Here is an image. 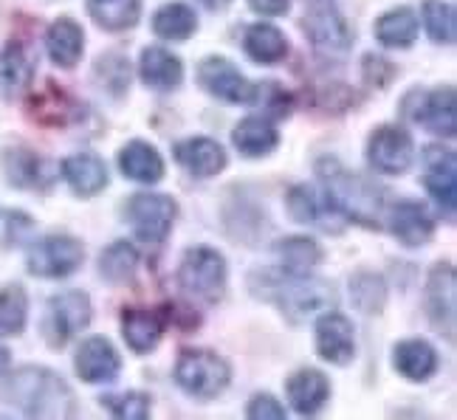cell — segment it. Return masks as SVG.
<instances>
[{
	"label": "cell",
	"mask_w": 457,
	"mask_h": 420,
	"mask_svg": "<svg viewBox=\"0 0 457 420\" xmlns=\"http://www.w3.org/2000/svg\"><path fill=\"white\" fill-rule=\"evenodd\" d=\"M6 404L29 417H71L77 412L74 392L62 375L46 366H21L4 381Z\"/></svg>",
	"instance_id": "obj_1"
},
{
	"label": "cell",
	"mask_w": 457,
	"mask_h": 420,
	"mask_svg": "<svg viewBox=\"0 0 457 420\" xmlns=\"http://www.w3.org/2000/svg\"><path fill=\"white\" fill-rule=\"evenodd\" d=\"M269 300H274L291 322H308L320 319L322 313L337 310V288L328 279H320L313 274L305 276H277L269 283Z\"/></svg>",
	"instance_id": "obj_2"
},
{
	"label": "cell",
	"mask_w": 457,
	"mask_h": 420,
	"mask_svg": "<svg viewBox=\"0 0 457 420\" xmlns=\"http://www.w3.org/2000/svg\"><path fill=\"white\" fill-rule=\"evenodd\" d=\"M320 175H322V186L330 192V198L339 203V209L347 215V220H361V223H373L381 198L376 184H370L361 172H350L339 161L325 159L320 161Z\"/></svg>",
	"instance_id": "obj_3"
},
{
	"label": "cell",
	"mask_w": 457,
	"mask_h": 420,
	"mask_svg": "<svg viewBox=\"0 0 457 420\" xmlns=\"http://www.w3.org/2000/svg\"><path fill=\"white\" fill-rule=\"evenodd\" d=\"M232 370L212 350H184L175 364V383L192 398L209 400L228 387Z\"/></svg>",
	"instance_id": "obj_4"
},
{
	"label": "cell",
	"mask_w": 457,
	"mask_h": 420,
	"mask_svg": "<svg viewBox=\"0 0 457 420\" xmlns=\"http://www.w3.org/2000/svg\"><path fill=\"white\" fill-rule=\"evenodd\" d=\"M181 288L204 302H218L226 291V259L209 246L189 249L179 268Z\"/></svg>",
	"instance_id": "obj_5"
},
{
	"label": "cell",
	"mask_w": 457,
	"mask_h": 420,
	"mask_svg": "<svg viewBox=\"0 0 457 420\" xmlns=\"http://www.w3.org/2000/svg\"><path fill=\"white\" fill-rule=\"evenodd\" d=\"M175 215H179V206L162 192H138L125 206V218L133 235L142 243H150V246H158L170 237Z\"/></svg>",
	"instance_id": "obj_6"
},
{
	"label": "cell",
	"mask_w": 457,
	"mask_h": 420,
	"mask_svg": "<svg viewBox=\"0 0 457 420\" xmlns=\"http://www.w3.org/2000/svg\"><path fill=\"white\" fill-rule=\"evenodd\" d=\"M87 325H91V300H87V293L65 291L48 300L43 336L51 347H65Z\"/></svg>",
	"instance_id": "obj_7"
},
{
	"label": "cell",
	"mask_w": 457,
	"mask_h": 420,
	"mask_svg": "<svg viewBox=\"0 0 457 420\" xmlns=\"http://www.w3.org/2000/svg\"><path fill=\"white\" fill-rule=\"evenodd\" d=\"M288 212L296 223L316 226V229H322L328 235H339L350 223L339 203L330 198V192L325 186L320 189L311 184H296L288 192Z\"/></svg>",
	"instance_id": "obj_8"
},
{
	"label": "cell",
	"mask_w": 457,
	"mask_h": 420,
	"mask_svg": "<svg viewBox=\"0 0 457 420\" xmlns=\"http://www.w3.org/2000/svg\"><path fill=\"white\" fill-rule=\"evenodd\" d=\"M85 259V249L77 237L68 235H48L37 240L26 254V266L34 276L43 279H62L71 276Z\"/></svg>",
	"instance_id": "obj_9"
},
{
	"label": "cell",
	"mask_w": 457,
	"mask_h": 420,
	"mask_svg": "<svg viewBox=\"0 0 457 420\" xmlns=\"http://www.w3.org/2000/svg\"><path fill=\"white\" fill-rule=\"evenodd\" d=\"M303 29L311 43L322 51L342 54V51L353 45V29H350L347 17L333 0H305Z\"/></svg>",
	"instance_id": "obj_10"
},
{
	"label": "cell",
	"mask_w": 457,
	"mask_h": 420,
	"mask_svg": "<svg viewBox=\"0 0 457 420\" xmlns=\"http://www.w3.org/2000/svg\"><path fill=\"white\" fill-rule=\"evenodd\" d=\"M403 116L415 125H424L435 136H454L457 111H454V87H437V91H412L403 99Z\"/></svg>",
	"instance_id": "obj_11"
},
{
	"label": "cell",
	"mask_w": 457,
	"mask_h": 420,
	"mask_svg": "<svg viewBox=\"0 0 457 420\" xmlns=\"http://www.w3.org/2000/svg\"><path fill=\"white\" fill-rule=\"evenodd\" d=\"M367 159L373 169L384 175H401L407 172L415 159L412 136L398 125H381L367 142Z\"/></svg>",
	"instance_id": "obj_12"
},
{
	"label": "cell",
	"mask_w": 457,
	"mask_h": 420,
	"mask_svg": "<svg viewBox=\"0 0 457 420\" xmlns=\"http://www.w3.org/2000/svg\"><path fill=\"white\" fill-rule=\"evenodd\" d=\"M198 82L206 94L232 104H252L257 85L245 79L226 57H206L198 65Z\"/></svg>",
	"instance_id": "obj_13"
},
{
	"label": "cell",
	"mask_w": 457,
	"mask_h": 420,
	"mask_svg": "<svg viewBox=\"0 0 457 420\" xmlns=\"http://www.w3.org/2000/svg\"><path fill=\"white\" fill-rule=\"evenodd\" d=\"M427 310L432 325L454 342V317H457V276L452 262H437L427 279Z\"/></svg>",
	"instance_id": "obj_14"
},
{
	"label": "cell",
	"mask_w": 457,
	"mask_h": 420,
	"mask_svg": "<svg viewBox=\"0 0 457 420\" xmlns=\"http://www.w3.org/2000/svg\"><path fill=\"white\" fill-rule=\"evenodd\" d=\"M316 353L325 361L347 366L356 356V336H353V322L337 310H328L316 322Z\"/></svg>",
	"instance_id": "obj_15"
},
{
	"label": "cell",
	"mask_w": 457,
	"mask_h": 420,
	"mask_svg": "<svg viewBox=\"0 0 457 420\" xmlns=\"http://www.w3.org/2000/svg\"><path fill=\"white\" fill-rule=\"evenodd\" d=\"M29 116L43 128H68L82 116V104L57 82L48 79L37 94H31Z\"/></svg>",
	"instance_id": "obj_16"
},
{
	"label": "cell",
	"mask_w": 457,
	"mask_h": 420,
	"mask_svg": "<svg viewBox=\"0 0 457 420\" xmlns=\"http://www.w3.org/2000/svg\"><path fill=\"white\" fill-rule=\"evenodd\" d=\"M424 184L437 206L452 218L457 198V161L454 152L444 147H427L424 152Z\"/></svg>",
	"instance_id": "obj_17"
},
{
	"label": "cell",
	"mask_w": 457,
	"mask_h": 420,
	"mask_svg": "<svg viewBox=\"0 0 457 420\" xmlns=\"http://www.w3.org/2000/svg\"><path fill=\"white\" fill-rule=\"evenodd\" d=\"M119 370H121V358L116 353V347L102 339V336H94V339H85L77 350V373L82 381L87 383H111L119 378Z\"/></svg>",
	"instance_id": "obj_18"
},
{
	"label": "cell",
	"mask_w": 457,
	"mask_h": 420,
	"mask_svg": "<svg viewBox=\"0 0 457 420\" xmlns=\"http://www.w3.org/2000/svg\"><path fill=\"white\" fill-rule=\"evenodd\" d=\"M175 161H179L192 178H215V175L226 167V152L215 142V138L195 136V138H184V142L175 144Z\"/></svg>",
	"instance_id": "obj_19"
},
{
	"label": "cell",
	"mask_w": 457,
	"mask_h": 420,
	"mask_svg": "<svg viewBox=\"0 0 457 420\" xmlns=\"http://www.w3.org/2000/svg\"><path fill=\"white\" fill-rule=\"evenodd\" d=\"M390 232L398 237L403 246H427L429 237L435 235V220L427 212V206L415 201H398L390 209Z\"/></svg>",
	"instance_id": "obj_20"
},
{
	"label": "cell",
	"mask_w": 457,
	"mask_h": 420,
	"mask_svg": "<svg viewBox=\"0 0 457 420\" xmlns=\"http://www.w3.org/2000/svg\"><path fill=\"white\" fill-rule=\"evenodd\" d=\"M138 77L153 91H175L184 79V65L172 51L150 45L142 51V60H138Z\"/></svg>",
	"instance_id": "obj_21"
},
{
	"label": "cell",
	"mask_w": 457,
	"mask_h": 420,
	"mask_svg": "<svg viewBox=\"0 0 457 420\" xmlns=\"http://www.w3.org/2000/svg\"><path fill=\"white\" fill-rule=\"evenodd\" d=\"M62 178L79 198H91L108 186V167L91 152H77L62 161Z\"/></svg>",
	"instance_id": "obj_22"
},
{
	"label": "cell",
	"mask_w": 457,
	"mask_h": 420,
	"mask_svg": "<svg viewBox=\"0 0 457 420\" xmlns=\"http://www.w3.org/2000/svg\"><path fill=\"white\" fill-rule=\"evenodd\" d=\"M288 400L296 415H316L330 398V381L325 378V373L320 370H296L288 383Z\"/></svg>",
	"instance_id": "obj_23"
},
{
	"label": "cell",
	"mask_w": 457,
	"mask_h": 420,
	"mask_svg": "<svg viewBox=\"0 0 457 420\" xmlns=\"http://www.w3.org/2000/svg\"><path fill=\"white\" fill-rule=\"evenodd\" d=\"M121 334L133 353H150L164 336V319L150 308H128L121 313Z\"/></svg>",
	"instance_id": "obj_24"
},
{
	"label": "cell",
	"mask_w": 457,
	"mask_h": 420,
	"mask_svg": "<svg viewBox=\"0 0 457 420\" xmlns=\"http://www.w3.org/2000/svg\"><path fill=\"white\" fill-rule=\"evenodd\" d=\"M34 79V62L31 54L23 43H9L6 48H0V96L14 99L23 91H29V85Z\"/></svg>",
	"instance_id": "obj_25"
},
{
	"label": "cell",
	"mask_w": 457,
	"mask_h": 420,
	"mask_svg": "<svg viewBox=\"0 0 457 420\" xmlns=\"http://www.w3.org/2000/svg\"><path fill=\"white\" fill-rule=\"evenodd\" d=\"M46 48H48V57L54 60V65L60 68H74L85 51V34L82 26L71 17H60L48 26L46 34Z\"/></svg>",
	"instance_id": "obj_26"
},
{
	"label": "cell",
	"mask_w": 457,
	"mask_h": 420,
	"mask_svg": "<svg viewBox=\"0 0 457 420\" xmlns=\"http://www.w3.org/2000/svg\"><path fill=\"white\" fill-rule=\"evenodd\" d=\"M119 169L138 184H158L164 178V159L147 142H130L119 152Z\"/></svg>",
	"instance_id": "obj_27"
},
{
	"label": "cell",
	"mask_w": 457,
	"mask_h": 420,
	"mask_svg": "<svg viewBox=\"0 0 457 420\" xmlns=\"http://www.w3.org/2000/svg\"><path fill=\"white\" fill-rule=\"evenodd\" d=\"M393 366L407 381H427L437 373V353L424 339H407L395 344Z\"/></svg>",
	"instance_id": "obj_28"
},
{
	"label": "cell",
	"mask_w": 457,
	"mask_h": 420,
	"mask_svg": "<svg viewBox=\"0 0 457 420\" xmlns=\"http://www.w3.org/2000/svg\"><path fill=\"white\" fill-rule=\"evenodd\" d=\"M232 142L245 159H262L279 144V133L266 116H249L235 128Z\"/></svg>",
	"instance_id": "obj_29"
},
{
	"label": "cell",
	"mask_w": 457,
	"mask_h": 420,
	"mask_svg": "<svg viewBox=\"0 0 457 420\" xmlns=\"http://www.w3.org/2000/svg\"><path fill=\"white\" fill-rule=\"evenodd\" d=\"M243 48L254 62L262 65H277L283 62L288 54V40L286 34L279 31L271 23H254L245 29V37H243Z\"/></svg>",
	"instance_id": "obj_30"
},
{
	"label": "cell",
	"mask_w": 457,
	"mask_h": 420,
	"mask_svg": "<svg viewBox=\"0 0 457 420\" xmlns=\"http://www.w3.org/2000/svg\"><path fill=\"white\" fill-rule=\"evenodd\" d=\"M277 262L286 276H305L320 266L322 251L311 237H286L277 243Z\"/></svg>",
	"instance_id": "obj_31"
},
{
	"label": "cell",
	"mask_w": 457,
	"mask_h": 420,
	"mask_svg": "<svg viewBox=\"0 0 457 420\" xmlns=\"http://www.w3.org/2000/svg\"><path fill=\"white\" fill-rule=\"evenodd\" d=\"M418 37V17L410 6L390 9L378 17L376 40L384 48H410Z\"/></svg>",
	"instance_id": "obj_32"
},
{
	"label": "cell",
	"mask_w": 457,
	"mask_h": 420,
	"mask_svg": "<svg viewBox=\"0 0 457 420\" xmlns=\"http://www.w3.org/2000/svg\"><path fill=\"white\" fill-rule=\"evenodd\" d=\"M87 14L104 31H128L138 23L142 0H87Z\"/></svg>",
	"instance_id": "obj_33"
},
{
	"label": "cell",
	"mask_w": 457,
	"mask_h": 420,
	"mask_svg": "<svg viewBox=\"0 0 457 420\" xmlns=\"http://www.w3.org/2000/svg\"><path fill=\"white\" fill-rule=\"evenodd\" d=\"M195 29H198L195 12L187 4H167L153 17V31H155V37H162V40L184 43L195 34Z\"/></svg>",
	"instance_id": "obj_34"
},
{
	"label": "cell",
	"mask_w": 457,
	"mask_h": 420,
	"mask_svg": "<svg viewBox=\"0 0 457 420\" xmlns=\"http://www.w3.org/2000/svg\"><path fill=\"white\" fill-rule=\"evenodd\" d=\"M43 161L37 152L26 147H12L4 152V172L6 181L17 189H34L43 184Z\"/></svg>",
	"instance_id": "obj_35"
},
{
	"label": "cell",
	"mask_w": 457,
	"mask_h": 420,
	"mask_svg": "<svg viewBox=\"0 0 457 420\" xmlns=\"http://www.w3.org/2000/svg\"><path fill=\"white\" fill-rule=\"evenodd\" d=\"M136 266H138V251L128 240H116L99 254V274L104 279H111V283H128L136 274Z\"/></svg>",
	"instance_id": "obj_36"
},
{
	"label": "cell",
	"mask_w": 457,
	"mask_h": 420,
	"mask_svg": "<svg viewBox=\"0 0 457 420\" xmlns=\"http://www.w3.org/2000/svg\"><path fill=\"white\" fill-rule=\"evenodd\" d=\"M29 319V296L21 285H6L0 291V336L23 334Z\"/></svg>",
	"instance_id": "obj_37"
},
{
	"label": "cell",
	"mask_w": 457,
	"mask_h": 420,
	"mask_svg": "<svg viewBox=\"0 0 457 420\" xmlns=\"http://www.w3.org/2000/svg\"><path fill=\"white\" fill-rule=\"evenodd\" d=\"M424 26L429 40L437 45H452L457 37V17L454 6L444 4V0H427L424 4Z\"/></svg>",
	"instance_id": "obj_38"
},
{
	"label": "cell",
	"mask_w": 457,
	"mask_h": 420,
	"mask_svg": "<svg viewBox=\"0 0 457 420\" xmlns=\"http://www.w3.org/2000/svg\"><path fill=\"white\" fill-rule=\"evenodd\" d=\"M350 296L361 313H381L386 302V285L376 274H356L350 279Z\"/></svg>",
	"instance_id": "obj_39"
},
{
	"label": "cell",
	"mask_w": 457,
	"mask_h": 420,
	"mask_svg": "<svg viewBox=\"0 0 457 420\" xmlns=\"http://www.w3.org/2000/svg\"><path fill=\"white\" fill-rule=\"evenodd\" d=\"M96 79L108 94L121 96L130 85V65L121 54H104L96 60Z\"/></svg>",
	"instance_id": "obj_40"
},
{
	"label": "cell",
	"mask_w": 457,
	"mask_h": 420,
	"mask_svg": "<svg viewBox=\"0 0 457 420\" xmlns=\"http://www.w3.org/2000/svg\"><path fill=\"white\" fill-rule=\"evenodd\" d=\"M102 407L113 417L121 420H147L150 417V395L145 392H121V395H104Z\"/></svg>",
	"instance_id": "obj_41"
},
{
	"label": "cell",
	"mask_w": 457,
	"mask_h": 420,
	"mask_svg": "<svg viewBox=\"0 0 457 420\" xmlns=\"http://www.w3.org/2000/svg\"><path fill=\"white\" fill-rule=\"evenodd\" d=\"M254 102L266 104V119H286L291 113V94L286 91V87H279L277 82H262V85H257Z\"/></svg>",
	"instance_id": "obj_42"
},
{
	"label": "cell",
	"mask_w": 457,
	"mask_h": 420,
	"mask_svg": "<svg viewBox=\"0 0 457 420\" xmlns=\"http://www.w3.org/2000/svg\"><path fill=\"white\" fill-rule=\"evenodd\" d=\"M252 420H283L286 417V407L269 392H260L249 400V409H245Z\"/></svg>",
	"instance_id": "obj_43"
},
{
	"label": "cell",
	"mask_w": 457,
	"mask_h": 420,
	"mask_svg": "<svg viewBox=\"0 0 457 420\" xmlns=\"http://www.w3.org/2000/svg\"><path fill=\"white\" fill-rule=\"evenodd\" d=\"M393 77H395V68L390 65V60L376 57V54L364 57V79L373 87H386V82H390Z\"/></svg>",
	"instance_id": "obj_44"
},
{
	"label": "cell",
	"mask_w": 457,
	"mask_h": 420,
	"mask_svg": "<svg viewBox=\"0 0 457 420\" xmlns=\"http://www.w3.org/2000/svg\"><path fill=\"white\" fill-rule=\"evenodd\" d=\"M249 6L262 14V17H277V14H286L291 0H249Z\"/></svg>",
	"instance_id": "obj_45"
},
{
	"label": "cell",
	"mask_w": 457,
	"mask_h": 420,
	"mask_svg": "<svg viewBox=\"0 0 457 420\" xmlns=\"http://www.w3.org/2000/svg\"><path fill=\"white\" fill-rule=\"evenodd\" d=\"M198 4L204 6V9H209V12H223L232 0H198Z\"/></svg>",
	"instance_id": "obj_46"
},
{
	"label": "cell",
	"mask_w": 457,
	"mask_h": 420,
	"mask_svg": "<svg viewBox=\"0 0 457 420\" xmlns=\"http://www.w3.org/2000/svg\"><path fill=\"white\" fill-rule=\"evenodd\" d=\"M6 370H9V350L0 347V378L6 375Z\"/></svg>",
	"instance_id": "obj_47"
}]
</instances>
